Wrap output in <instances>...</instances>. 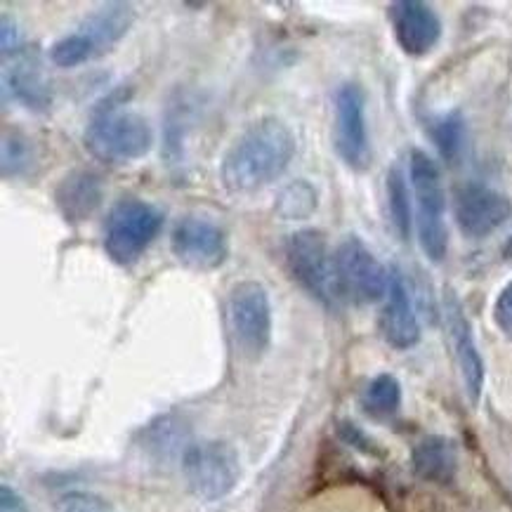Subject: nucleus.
I'll use <instances>...</instances> for the list:
<instances>
[{
  "label": "nucleus",
  "instance_id": "26",
  "mask_svg": "<svg viewBox=\"0 0 512 512\" xmlns=\"http://www.w3.org/2000/svg\"><path fill=\"white\" fill-rule=\"evenodd\" d=\"M0 36H3V41H0V48H3L5 59L22 50V45H19L17 26H15V22H10L8 17H3V24H0Z\"/></svg>",
  "mask_w": 512,
  "mask_h": 512
},
{
  "label": "nucleus",
  "instance_id": "9",
  "mask_svg": "<svg viewBox=\"0 0 512 512\" xmlns=\"http://www.w3.org/2000/svg\"><path fill=\"white\" fill-rule=\"evenodd\" d=\"M333 262L343 300H354L359 305L385 300L390 272L359 236H345L333 251Z\"/></svg>",
  "mask_w": 512,
  "mask_h": 512
},
{
  "label": "nucleus",
  "instance_id": "4",
  "mask_svg": "<svg viewBox=\"0 0 512 512\" xmlns=\"http://www.w3.org/2000/svg\"><path fill=\"white\" fill-rule=\"evenodd\" d=\"M409 180L416 203V227L423 253L432 262H442L449 251L446 227V192L442 170L428 154L413 149L409 156Z\"/></svg>",
  "mask_w": 512,
  "mask_h": 512
},
{
  "label": "nucleus",
  "instance_id": "10",
  "mask_svg": "<svg viewBox=\"0 0 512 512\" xmlns=\"http://www.w3.org/2000/svg\"><path fill=\"white\" fill-rule=\"evenodd\" d=\"M336 104V135L333 144L347 168L366 170L373 161V149L366 128V95L357 83H343L333 97Z\"/></svg>",
  "mask_w": 512,
  "mask_h": 512
},
{
  "label": "nucleus",
  "instance_id": "15",
  "mask_svg": "<svg viewBox=\"0 0 512 512\" xmlns=\"http://www.w3.org/2000/svg\"><path fill=\"white\" fill-rule=\"evenodd\" d=\"M444 319H446V331H449L451 343H454L458 369H461V378L468 392L470 402L477 404L484 390V361L482 354L477 350L475 336H472V326L468 317H465L463 305L458 303L454 293L446 295L444 300Z\"/></svg>",
  "mask_w": 512,
  "mask_h": 512
},
{
  "label": "nucleus",
  "instance_id": "13",
  "mask_svg": "<svg viewBox=\"0 0 512 512\" xmlns=\"http://www.w3.org/2000/svg\"><path fill=\"white\" fill-rule=\"evenodd\" d=\"M512 215V203L505 194L482 182H465L454 192V218L468 239L494 234Z\"/></svg>",
  "mask_w": 512,
  "mask_h": 512
},
{
  "label": "nucleus",
  "instance_id": "27",
  "mask_svg": "<svg viewBox=\"0 0 512 512\" xmlns=\"http://www.w3.org/2000/svg\"><path fill=\"white\" fill-rule=\"evenodd\" d=\"M0 512H29L26 501L19 496L17 489H12L10 484L0 487Z\"/></svg>",
  "mask_w": 512,
  "mask_h": 512
},
{
  "label": "nucleus",
  "instance_id": "17",
  "mask_svg": "<svg viewBox=\"0 0 512 512\" xmlns=\"http://www.w3.org/2000/svg\"><path fill=\"white\" fill-rule=\"evenodd\" d=\"M104 201L102 177L90 168L69 170L55 187V206L69 225H81L100 210Z\"/></svg>",
  "mask_w": 512,
  "mask_h": 512
},
{
  "label": "nucleus",
  "instance_id": "8",
  "mask_svg": "<svg viewBox=\"0 0 512 512\" xmlns=\"http://www.w3.org/2000/svg\"><path fill=\"white\" fill-rule=\"evenodd\" d=\"M227 321L234 343L246 357H260L272 343V303L260 281H239L229 291Z\"/></svg>",
  "mask_w": 512,
  "mask_h": 512
},
{
  "label": "nucleus",
  "instance_id": "16",
  "mask_svg": "<svg viewBox=\"0 0 512 512\" xmlns=\"http://www.w3.org/2000/svg\"><path fill=\"white\" fill-rule=\"evenodd\" d=\"M380 333L385 343L395 350H409L420 340V324L411 303L409 284L397 269L390 272V288H387L383 312H380Z\"/></svg>",
  "mask_w": 512,
  "mask_h": 512
},
{
  "label": "nucleus",
  "instance_id": "2",
  "mask_svg": "<svg viewBox=\"0 0 512 512\" xmlns=\"http://www.w3.org/2000/svg\"><path fill=\"white\" fill-rule=\"evenodd\" d=\"M85 149L107 166H133L152 152L154 130L142 114L126 109L118 97L97 104L83 133Z\"/></svg>",
  "mask_w": 512,
  "mask_h": 512
},
{
  "label": "nucleus",
  "instance_id": "23",
  "mask_svg": "<svg viewBox=\"0 0 512 512\" xmlns=\"http://www.w3.org/2000/svg\"><path fill=\"white\" fill-rule=\"evenodd\" d=\"M36 163L34 144L29 137L19 133H5L3 135V177H22L31 170Z\"/></svg>",
  "mask_w": 512,
  "mask_h": 512
},
{
  "label": "nucleus",
  "instance_id": "5",
  "mask_svg": "<svg viewBox=\"0 0 512 512\" xmlns=\"http://www.w3.org/2000/svg\"><path fill=\"white\" fill-rule=\"evenodd\" d=\"M163 213L142 199H121L104 222V253L118 267H133L149 251L163 227Z\"/></svg>",
  "mask_w": 512,
  "mask_h": 512
},
{
  "label": "nucleus",
  "instance_id": "14",
  "mask_svg": "<svg viewBox=\"0 0 512 512\" xmlns=\"http://www.w3.org/2000/svg\"><path fill=\"white\" fill-rule=\"evenodd\" d=\"M390 19L395 38L409 57H423L442 38V19L435 8L420 0H399L390 5Z\"/></svg>",
  "mask_w": 512,
  "mask_h": 512
},
{
  "label": "nucleus",
  "instance_id": "21",
  "mask_svg": "<svg viewBox=\"0 0 512 512\" xmlns=\"http://www.w3.org/2000/svg\"><path fill=\"white\" fill-rule=\"evenodd\" d=\"M361 406L376 418L395 416L399 406H402V385L390 373H380L366 385L364 395H361Z\"/></svg>",
  "mask_w": 512,
  "mask_h": 512
},
{
  "label": "nucleus",
  "instance_id": "19",
  "mask_svg": "<svg viewBox=\"0 0 512 512\" xmlns=\"http://www.w3.org/2000/svg\"><path fill=\"white\" fill-rule=\"evenodd\" d=\"M430 137L435 142L439 156L449 166L458 163L465 152V142H468V128H465V118L461 111H449V114L437 116L430 123Z\"/></svg>",
  "mask_w": 512,
  "mask_h": 512
},
{
  "label": "nucleus",
  "instance_id": "1",
  "mask_svg": "<svg viewBox=\"0 0 512 512\" xmlns=\"http://www.w3.org/2000/svg\"><path fill=\"white\" fill-rule=\"evenodd\" d=\"M298 140L277 116H262L229 144L220 180L229 194L246 196L277 182L291 166Z\"/></svg>",
  "mask_w": 512,
  "mask_h": 512
},
{
  "label": "nucleus",
  "instance_id": "18",
  "mask_svg": "<svg viewBox=\"0 0 512 512\" xmlns=\"http://www.w3.org/2000/svg\"><path fill=\"white\" fill-rule=\"evenodd\" d=\"M411 461L420 479L435 484H449L458 470L456 444L446 437L430 435L416 444Z\"/></svg>",
  "mask_w": 512,
  "mask_h": 512
},
{
  "label": "nucleus",
  "instance_id": "20",
  "mask_svg": "<svg viewBox=\"0 0 512 512\" xmlns=\"http://www.w3.org/2000/svg\"><path fill=\"white\" fill-rule=\"evenodd\" d=\"M385 194H387V210H390V220L395 232L402 236V241H409L411 229H413V203L409 182H406L404 170L395 166L390 168L385 182Z\"/></svg>",
  "mask_w": 512,
  "mask_h": 512
},
{
  "label": "nucleus",
  "instance_id": "25",
  "mask_svg": "<svg viewBox=\"0 0 512 512\" xmlns=\"http://www.w3.org/2000/svg\"><path fill=\"white\" fill-rule=\"evenodd\" d=\"M494 324L505 336H512V281L503 286L494 303Z\"/></svg>",
  "mask_w": 512,
  "mask_h": 512
},
{
  "label": "nucleus",
  "instance_id": "28",
  "mask_svg": "<svg viewBox=\"0 0 512 512\" xmlns=\"http://www.w3.org/2000/svg\"><path fill=\"white\" fill-rule=\"evenodd\" d=\"M503 255H505V258H512V234H510V239L505 241V246H503Z\"/></svg>",
  "mask_w": 512,
  "mask_h": 512
},
{
  "label": "nucleus",
  "instance_id": "24",
  "mask_svg": "<svg viewBox=\"0 0 512 512\" xmlns=\"http://www.w3.org/2000/svg\"><path fill=\"white\" fill-rule=\"evenodd\" d=\"M55 512H116V508L93 491H67L55 501Z\"/></svg>",
  "mask_w": 512,
  "mask_h": 512
},
{
  "label": "nucleus",
  "instance_id": "12",
  "mask_svg": "<svg viewBox=\"0 0 512 512\" xmlns=\"http://www.w3.org/2000/svg\"><path fill=\"white\" fill-rule=\"evenodd\" d=\"M5 100L19 102L24 109L43 114L52 107L55 90L48 74V64L36 48H22L5 59L3 67Z\"/></svg>",
  "mask_w": 512,
  "mask_h": 512
},
{
  "label": "nucleus",
  "instance_id": "6",
  "mask_svg": "<svg viewBox=\"0 0 512 512\" xmlns=\"http://www.w3.org/2000/svg\"><path fill=\"white\" fill-rule=\"evenodd\" d=\"M286 265L291 277L305 288L312 298L326 307H338L340 295L336 279V262L328 248L326 234L319 229H298L286 241Z\"/></svg>",
  "mask_w": 512,
  "mask_h": 512
},
{
  "label": "nucleus",
  "instance_id": "11",
  "mask_svg": "<svg viewBox=\"0 0 512 512\" xmlns=\"http://www.w3.org/2000/svg\"><path fill=\"white\" fill-rule=\"evenodd\" d=\"M170 251L180 265L208 272L227 260V234L215 222L199 215H185L170 232Z\"/></svg>",
  "mask_w": 512,
  "mask_h": 512
},
{
  "label": "nucleus",
  "instance_id": "22",
  "mask_svg": "<svg viewBox=\"0 0 512 512\" xmlns=\"http://www.w3.org/2000/svg\"><path fill=\"white\" fill-rule=\"evenodd\" d=\"M317 210V189L307 180H295L277 199V215L281 220H305Z\"/></svg>",
  "mask_w": 512,
  "mask_h": 512
},
{
  "label": "nucleus",
  "instance_id": "3",
  "mask_svg": "<svg viewBox=\"0 0 512 512\" xmlns=\"http://www.w3.org/2000/svg\"><path fill=\"white\" fill-rule=\"evenodd\" d=\"M135 22V8L130 3H104L83 19L74 34L52 43L50 62L59 69H76L90 59L104 55L126 38Z\"/></svg>",
  "mask_w": 512,
  "mask_h": 512
},
{
  "label": "nucleus",
  "instance_id": "7",
  "mask_svg": "<svg viewBox=\"0 0 512 512\" xmlns=\"http://www.w3.org/2000/svg\"><path fill=\"white\" fill-rule=\"evenodd\" d=\"M182 477L199 501H220L239 484V456L232 446L218 439L189 444L182 454Z\"/></svg>",
  "mask_w": 512,
  "mask_h": 512
}]
</instances>
